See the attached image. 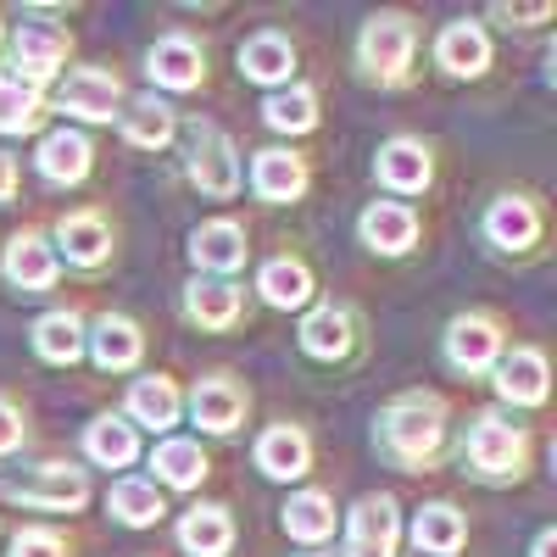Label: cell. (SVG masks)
Instances as JSON below:
<instances>
[{
	"mask_svg": "<svg viewBox=\"0 0 557 557\" xmlns=\"http://www.w3.org/2000/svg\"><path fill=\"white\" fill-rule=\"evenodd\" d=\"M39 117H45L39 89L12 78V73H0V134H28V128H39Z\"/></svg>",
	"mask_w": 557,
	"mask_h": 557,
	"instance_id": "obj_38",
	"label": "cell"
},
{
	"mask_svg": "<svg viewBox=\"0 0 557 557\" xmlns=\"http://www.w3.org/2000/svg\"><path fill=\"white\" fill-rule=\"evenodd\" d=\"M535 557H557V535H552V530L535 535Z\"/></svg>",
	"mask_w": 557,
	"mask_h": 557,
	"instance_id": "obj_43",
	"label": "cell"
},
{
	"mask_svg": "<svg viewBox=\"0 0 557 557\" xmlns=\"http://www.w3.org/2000/svg\"><path fill=\"white\" fill-rule=\"evenodd\" d=\"M262 117H268V128H278V134H307V128H318V96H312L307 84L273 89L268 107H262Z\"/></svg>",
	"mask_w": 557,
	"mask_h": 557,
	"instance_id": "obj_36",
	"label": "cell"
},
{
	"mask_svg": "<svg viewBox=\"0 0 557 557\" xmlns=\"http://www.w3.org/2000/svg\"><path fill=\"white\" fill-rule=\"evenodd\" d=\"M12 196H17V162L0 151V201H12Z\"/></svg>",
	"mask_w": 557,
	"mask_h": 557,
	"instance_id": "obj_42",
	"label": "cell"
},
{
	"mask_svg": "<svg viewBox=\"0 0 557 557\" xmlns=\"http://www.w3.org/2000/svg\"><path fill=\"white\" fill-rule=\"evenodd\" d=\"M446 362L457 374H485L502 362V323L491 312H462L446 330Z\"/></svg>",
	"mask_w": 557,
	"mask_h": 557,
	"instance_id": "obj_7",
	"label": "cell"
},
{
	"mask_svg": "<svg viewBox=\"0 0 557 557\" xmlns=\"http://www.w3.org/2000/svg\"><path fill=\"white\" fill-rule=\"evenodd\" d=\"M301 346H307L312 357H323V362L346 357V351L357 346V335H351V312H346V307H312V312L301 318Z\"/></svg>",
	"mask_w": 557,
	"mask_h": 557,
	"instance_id": "obj_27",
	"label": "cell"
},
{
	"mask_svg": "<svg viewBox=\"0 0 557 557\" xmlns=\"http://www.w3.org/2000/svg\"><path fill=\"white\" fill-rule=\"evenodd\" d=\"M251 396L228 380V374H212L190 391V418L207 430V435H228V430H240V418H246Z\"/></svg>",
	"mask_w": 557,
	"mask_h": 557,
	"instance_id": "obj_10",
	"label": "cell"
},
{
	"mask_svg": "<svg viewBox=\"0 0 557 557\" xmlns=\"http://www.w3.org/2000/svg\"><path fill=\"white\" fill-rule=\"evenodd\" d=\"M84 451H89V462H101V469H128V462L139 457V435H134L128 418L107 412L84 430Z\"/></svg>",
	"mask_w": 557,
	"mask_h": 557,
	"instance_id": "obj_31",
	"label": "cell"
},
{
	"mask_svg": "<svg viewBox=\"0 0 557 557\" xmlns=\"http://www.w3.org/2000/svg\"><path fill=\"white\" fill-rule=\"evenodd\" d=\"M107 507L128 524V530H146V524H157L168 507H162V491L151 485V480H117L112 485V496H107Z\"/></svg>",
	"mask_w": 557,
	"mask_h": 557,
	"instance_id": "obj_37",
	"label": "cell"
},
{
	"mask_svg": "<svg viewBox=\"0 0 557 557\" xmlns=\"http://www.w3.org/2000/svg\"><path fill=\"white\" fill-rule=\"evenodd\" d=\"M285 530H290L296 541H307V546L330 541V535H335V502L323 496V491L290 496V502H285Z\"/></svg>",
	"mask_w": 557,
	"mask_h": 557,
	"instance_id": "obj_35",
	"label": "cell"
},
{
	"mask_svg": "<svg viewBox=\"0 0 557 557\" xmlns=\"http://www.w3.org/2000/svg\"><path fill=\"white\" fill-rule=\"evenodd\" d=\"M462 457H469V469L480 480H519L530 469V435L519 424H502L496 412H485V418H474Z\"/></svg>",
	"mask_w": 557,
	"mask_h": 557,
	"instance_id": "obj_2",
	"label": "cell"
},
{
	"mask_svg": "<svg viewBox=\"0 0 557 557\" xmlns=\"http://www.w3.org/2000/svg\"><path fill=\"white\" fill-rule=\"evenodd\" d=\"M357 235H362V246H374L385 257H401L418 240V212L401 207V201H374L357 218Z\"/></svg>",
	"mask_w": 557,
	"mask_h": 557,
	"instance_id": "obj_15",
	"label": "cell"
},
{
	"mask_svg": "<svg viewBox=\"0 0 557 557\" xmlns=\"http://www.w3.org/2000/svg\"><path fill=\"white\" fill-rule=\"evenodd\" d=\"M117 117H123V139H128V146H139V151H162L168 139L178 134L173 107H168V101H157V96H139V101H128Z\"/></svg>",
	"mask_w": 557,
	"mask_h": 557,
	"instance_id": "obj_26",
	"label": "cell"
},
{
	"mask_svg": "<svg viewBox=\"0 0 557 557\" xmlns=\"http://www.w3.org/2000/svg\"><path fill=\"white\" fill-rule=\"evenodd\" d=\"M190 178L201 184V196L228 201L240 190V157H235V139H228L218 123L196 117L190 123Z\"/></svg>",
	"mask_w": 557,
	"mask_h": 557,
	"instance_id": "obj_4",
	"label": "cell"
},
{
	"mask_svg": "<svg viewBox=\"0 0 557 557\" xmlns=\"http://www.w3.org/2000/svg\"><path fill=\"white\" fill-rule=\"evenodd\" d=\"M412 45H418L412 17H401V12H380V17H368V23H362L357 57H362L368 78H380V84H407Z\"/></svg>",
	"mask_w": 557,
	"mask_h": 557,
	"instance_id": "obj_3",
	"label": "cell"
},
{
	"mask_svg": "<svg viewBox=\"0 0 557 557\" xmlns=\"http://www.w3.org/2000/svg\"><path fill=\"white\" fill-rule=\"evenodd\" d=\"M251 184L262 201H301L307 190V162L296 151H262L251 168Z\"/></svg>",
	"mask_w": 557,
	"mask_h": 557,
	"instance_id": "obj_28",
	"label": "cell"
},
{
	"mask_svg": "<svg viewBox=\"0 0 557 557\" xmlns=\"http://www.w3.org/2000/svg\"><path fill=\"white\" fill-rule=\"evenodd\" d=\"M446 441V401L435 391H407L380 412V446L396 469H424Z\"/></svg>",
	"mask_w": 557,
	"mask_h": 557,
	"instance_id": "obj_1",
	"label": "cell"
},
{
	"mask_svg": "<svg viewBox=\"0 0 557 557\" xmlns=\"http://www.w3.org/2000/svg\"><path fill=\"white\" fill-rule=\"evenodd\" d=\"M51 251H62L73 268H96L112 251V223L101 212H67V218H57V246Z\"/></svg>",
	"mask_w": 557,
	"mask_h": 557,
	"instance_id": "obj_12",
	"label": "cell"
},
{
	"mask_svg": "<svg viewBox=\"0 0 557 557\" xmlns=\"http://www.w3.org/2000/svg\"><path fill=\"white\" fill-rule=\"evenodd\" d=\"M462 541H469V524H462V513H457L451 502L418 507V519H412V546H418V557H451Z\"/></svg>",
	"mask_w": 557,
	"mask_h": 557,
	"instance_id": "obj_22",
	"label": "cell"
},
{
	"mask_svg": "<svg viewBox=\"0 0 557 557\" xmlns=\"http://www.w3.org/2000/svg\"><path fill=\"white\" fill-rule=\"evenodd\" d=\"M89 157H96V151H89V139L73 134V128H57V134L39 139V173L51 184H84Z\"/></svg>",
	"mask_w": 557,
	"mask_h": 557,
	"instance_id": "obj_25",
	"label": "cell"
},
{
	"mask_svg": "<svg viewBox=\"0 0 557 557\" xmlns=\"http://www.w3.org/2000/svg\"><path fill=\"white\" fill-rule=\"evenodd\" d=\"M34 351L45 362H57V368H73L84 357V318L73 307H57V312H45L34 323Z\"/></svg>",
	"mask_w": 557,
	"mask_h": 557,
	"instance_id": "obj_24",
	"label": "cell"
},
{
	"mask_svg": "<svg viewBox=\"0 0 557 557\" xmlns=\"http://www.w3.org/2000/svg\"><path fill=\"white\" fill-rule=\"evenodd\" d=\"M184 307H190V318L201 323V330H228V323L240 318V290L228 285V278H196Z\"/></svg>",
	"mask_w": 557,
	"mask_h": 557,
	"instance_id": "obj_34",
	"label": "cell"
},
{
	"mask_svg": "<svg viewBox=\"0 0 557 557\" xmlns=\"http://www.w3.org/2000/svg\"><path fill=\"white\" fill-rule=\"evenodd\" d=\"M178 407H184L178 385L162 380V374H146V380L128 385V418H134V424H146V430H157V435H168L178 424Z\"/></svg>",
	"mask_w": 557,
	"mask_h": 557,
	"instance_id": "obj_23",
	"label": "cell"
},
{
	"mask_svg": "<svg viewBox=\"0 0 557 557\" xmlns=\"http://www.w3.org/2000/svg\"><path fill=\"white\" fill-rule=\"evenodd\" d=\"M12 557H67V541L57 530H17L12 535Z\"/></svg>",
	"mask_w": 557,
	"mask_h": 557,
	"instance_id": "obj_39",
	"label": "cell"
},
{
	"mask_svg": "<svg viewBox=\"0 0 557 557\" xmlns=\"http://www.w3.org/2000/svg\"><path fill=\"white\" fill-rule=\"evenodd\" d=\"M396 502L391 496H362L346 519V557H396Z\"/></svg>",
	"mask_w": 557,
	"mask_h": 557,
	"instance_id": "obj_8",
	"label": "cell"
},
{
	"mask_svg": "<svg viewBox=\"0 0 557 557\" xmlns=\"http://www.w3.org/2000/svg\"><path fill=\"white\" fill-rule=\"evenodd\" d=\"M151 469H157V480L162 485H173V491H196L201 480H207V451L196 446V441H162L157 451H151Z\"/></svg>",
	"mask_w": 557,
	"mask_h": 557,
	"instance_id": "obj_33",
	"label": "cell"
},
{
	"mask_svg": "<svg viewBox=\"0 0 557 557\" xmlns=\"http://www.w3.org/2000/svg\"><path fill=\"white\" fill-rule=\"evenodd\" d=\"M380 178L391 184V190H401V196H418V190H430V178H435V162H430V146L424 139H391V146L380 151Z\"/></svg>",
	"mask_w": 557,
	"mask_h": 557,
	"instance_id": "obj_17",
	"label": "cell"
},
{
	"mask_svg": "<svg viewBox=\"0 0 557 557\" xmlns=\"http://www.w3.org/2000/svg\"><path fill=\"white\" fill-rule=\"evenodd\" d=\"M546 357L535 351V346H519L513 357H502V368H496V391H502V401H513V407H541L546 401Z\"/></svg>",
	"mask_w": 557,
	"mask_h": 557,
	"instance_id": "obj_19",
	"label": "cell"
},
{
	"mask_svg": "<svg viewBox=\"0 0 557 557\" xmlns=\"http://www.w3.org/2000/svg\"><path fill=\"white\" fill-rule=\"evenodd\" d=\"M67 51H73V39H67V28L62 23H23L17 28V39H12V78H23V84H51L57 78V67L67 62Z\"/></svg>",
	"mask_w": 557,
	"mask_h": 557,
	"instance_id": "obj_5",
	"label": "cell"
},
{
	"mask_svg": "<svg viewBox=\"0 0 557 557\" xmlns=\"http://www.w3.org/2000/svg\"><path fill=\"white\" fill-rule=\"evenodd\" d=\"M257 469L268 480H301L312 469V441L296 430V424H273L262 441H257Z\"/></svg>",
	"mask_w": 557,
	"mask_h": 557,
	"instance_id": "obj_18",
	"label": "cell"
},
{
	"mask_svg": "<svg viewBox=\"0 0 557 557\" xmlns=\"http://www.w3.org/2000/svg\"><path fill=\"white\" fill-rule=\"evenodd\" d=\"M146 73H151V84H162V89H196L201 73H207V51H201L190 34H168V39L151 45Z\"/></svg>",
	"mask_w": 557,
	"mask_h": 557,
	"instance_id": "obj_11",
	"label": "cell"
},
{
	"mask_svg": "<svg viewBox=\"0 0 557 557\" xmlns=\"http://www.w3.org/2000/svg\"><path fill=\"white\" fill-rule=\"evenodd\" d=\"M496 17H513V23H541V17H552V7L541 0V7H496Z\"/></svg>",
	"mask_w": 557,
	"mask_h": 557,
	"instance_id": "obj_41",
	"label": "cell"
},
{
	"mask_svg": "<svg viewBox=\"0 0 557 557\" xmlns=\"http://www.w3.org/2000/svg\"><path fill=\"white\" fill-rule=\"evenodd\" d=\"M190 257L196 268H212V273H235L246 262V228L235 218H212L190 235Z\"/></svg>",
	"mask_w": 557,
	"mask_h": 557,
	"instance_id": "obj_20",
	"label": "cell"
},
{
	"mask_svg": "<svg viewBox=\"0 0 557 557\" xmlns=\"http://www.w3.org/2000/svg\"><path fill=\"white\" fill-rule=\"evenodd\" d=\"M485 235L491 246L502 251H530L541 240V207L530 196H502L491 212H485Z\"/></svg>",
	"mask_w": 557,
	"mask_h": 557,
	"instance_id": "obj_16",
	"label": "cell"
},
{
	"mask_svg": "<svg viewBox=\"0 0 557 557\" xmlns=\"http://www.w3.org/2000/svg\"><path fill=\"white\" fill-rule=\"evenodd\" d=\"M84 346L96 351V362L107 368V374H123V368L139 362V351H146V335H139V323L123 318V312H101L96 330L84 335Z\"/></svg>",
	"mask_w": 557,
	"mask_h": 557,
	"instance_id": "obj_13",
	"label": "cell"
},
{
	"mask_svg": "<svg viewBox=\"0 0 557 557\" xmlns=\"http://www.w3.org/2000/svg\"><path fill=\"white\" fill-rule=\"evenodd\" d=\"M178 546L190 557H223L235 546V524H228L223 507H190V513L178 519Z\"/></svg>",
	"mask_w": 557,
	"mask_h": 557,
	"instance_id": "obj_29",
	"label": "cell"
},
{
	"mask_svg": "<svg viewBox=\"0 0 557 557\" xmlns=\"http://www.w3.org/2000/svg\"><path fill=\"white\" fill-rule=\"evenodd\" d=\"M257 290H262V301L268 307H307V296H312V273H307V262H296V257H273V262H262V273H257Z\"/></svg>",
	"mask_w": 557,
	"mask_h": 557,
	"instance_id": "obj_32",
	"label": "cell"
},
{
	"mask_svg": "<svg viewBox=\"0 0 557 557\" xmlns=\"http://www.w3.org/2000/svg\"><path fill=\"white\" fill-rule=\"evenodd\" d=\"M7 496H17L28 507H51V513H78V507L89 502V480H84V469H73V462H45V469L12 480Z\"/></svg>",
	"mask_w": 557,
	"mask_h": 557,
	"instance_id": "obj_6",
	"label": "cell"
},
{
	"mask_svg": "<svg viewBox=\"0 0 557 557\" xmlns=\"http://www.w3.org/2000/svg\"><path fill=\"white\" fill-rule=\"evenodd\" d=\"M17 446H23V412H17L7 396H0V457L17 451Z\"/></svg>",
	"mask_w": 557,
	"mask_h": 557,
	"instance_id": "obj_40",
	"label": "cell"
},
{
	"mask_svg": "<svg viewBox=\"0 0 557 557\" xmlns=\"http://www.w3.org/2000/svg\"><path fill=\"white\" fill-rule=\"evenodd\" d=\"M57 107L73 112V117H84V123H107V117L123 107V84H117V73H107V67H78V73H67Z\"/></svg>",
	"mask_w": 557,
	"mask_h": 557,
	"instance_id": "obj_9",
	"label": "cell"
},
{
	"mask_svg": "<svg viewBox=\"0 0 557 557\" xmlns=\"http://www.w3.org/2000/svg\"><path fill=\"white\" fill-rule=\"evenodd\" d=\"M0 268H7V278L17 290H51L57 285V251H51L45 235H34V228L7 246V262H0Z\"/></svg>",
	"mask_w": 557,
	"mask_h": 557,
	"instance_id": "obj_21",
	"label": "cell"
},
{
	"mask_svg": "<svg viewBox=\"0 0 557 557\" xmlns=\"http://www.w3.org/2000/svg\"><path fill=\"white\" fill-rule=\"evenodd\" d=\"M290 67H296V45L285 34H251L240 45V73L257 84H285Z\"/></svg>",
	"mask_w": 557,
	"mask_h": 557,
	"instance_id": "obj_30",
	"label": "cell"
},
{
	"mask_svg": "<svg viewBox=\"0 0 557 557\" xmlns=\"http://www.w3.org/2000/svg\"><path fill=\"white\" fill-rule=\"evenodd\" d=\"M435 62L451 73V78H480L485 67H491V39H485V28L480 23H446L441 28V39H435Z\"/></svg>",
	"mask_w": 557,
	"mask_h": 557,
	"instance_id": "obj_14",
	"label": "cell"
}]
</instances>
